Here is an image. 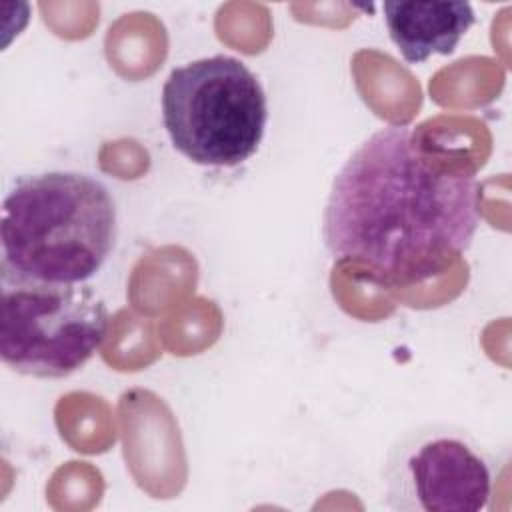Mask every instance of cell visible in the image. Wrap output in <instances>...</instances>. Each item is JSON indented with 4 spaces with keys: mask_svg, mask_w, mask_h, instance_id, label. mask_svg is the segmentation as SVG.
<instances>
[{
    "mask_svg": "<svg viewBox=\"0 0 512 512\" xmlns=\"http://www.w3.org/2000/svg\"><path fill=\"white\" fill-rule=\"evenodd\" d=\"M480 224L478 182L408 126L370 134L332 180L322 236L336 260L374 280L410 284L470 248Z\"/></svg>",
    "mask_w": 512,
    "mask_h": 512,
    "instance_id": "6da1fadb",
    "label": "cell"
},
{
    "mask_svg": "<svg viewBox=\"0 0 512 512\" xmlns=\"http://www.w3.org/2000/svg\"><path fill=\"white\" fill-rule=\"evenodd\" d=\"M116 236V202L102 180L72 170L24 174L2 202L0 268L82 284L106 264Z\"/></svg>",
    "mask_w": 512,
    "mask_h": 512,
    "instance_id": "7a4b0ae2",
    "label": "cell"
},
{
    "mask_svg": "<svg viewBox=\"0 0 512 512\" xmlns=\"http://www.w3.org/2000/svg\"><path fill=\"white\" fill-rule=\"evenodd\" d=\"M162 120L182 156L202 166L232 168L258 150L268 102L260 80L242 60L216 54L168 74Z\"/></svg>",
    "mask_w": 512,
    "mask_h": 512,
    "instance_id": "3957f363",
    "label": "cell"
},
{
    "mask_svg": "<svg viewBox=\"0 0 512 512\" xmlns=\"http://www.w3.org/2000/svg\"><path fill=\"white\" fill-rule=\"evenodd\" d=\"M0 286V356L18 374L66 378L108 334V308L84 282H46L0 268Z\"/></svg>",
    "mask_w": 512,
    "mask_h": 512,
    "instance_id": "277c9868",
    "label": "cell"
},
{
    "mask_svg": "<svg viewBox=\"0 0 512 512\" xmlns=\"http://www.w3.org/2000/svg\"><path fill=\"white\" fill-rule=\"evenodd\" d=\"M498 476L494 454L466 428L426 422L388 448L382 480L396 512H478L490 508Z\"/></svg>",
    "mask_w": 512,
    "mask_h": 512,
    "instance_id": "5b68a950",
    "label": "cell"
},
{
    "mask_svg": "<svg viewBox=\"0 0 512 512\" xmlns=\"http://www.w3.org/2000/svg\"><path fill=\"white\" fill-rule=\"evenodd\" d=\"M382 10L388 34L408 64L452 54L476 22L472 6L458 0L384 2Z\"/></svg>",
    "mask_w": 512,
    "mask_h": 512,
    "instance_id": "8992f818",
    "label": "cell"
}]
</instances>
